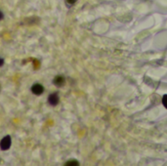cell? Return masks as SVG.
Segmentation results:
<instances>
[{"label": "cell", "mask_w": 167, "mask_h": 166, "mask_svg": "<svg viewBox=\"0 0 167 166\" xmlns=\"http://www.w3.org/2000/svg\"><path fill=\"white\" fill-rule=\"evenodd\" d=\"M3 64H4V60H3V59H1V58H0V67H2V65H3Z\"/></svg>", "instance_id": "ba28073f"}, {"label": "cell", "mask_w": 167, "mask_h": 166, "mask_svg": "<svg viewBox=\"0 0 167 166\" xmlns=\"http://www.w3.org/2000/svg\"><path fill=\"white\" fill-rule=\"evenodd\" d=\"M32 92L34 94V95H41L43 92H44V87L39 84V83H36V84H33L32 87Z\"/></svg>", "instance_id": "3957f363"}, {"label": "cell", "mask_w": 167, "mask_h": 166, "mask_svg": "<svg viewBox=\"0 0 167 166\" xmlns=\"http://www.w3.org/2000/svg\"><path fill=\"white\" fill-rule=\"evenodd\" d=\"M53 83H54V85H56L57 87H62L65 84V79L64 76L62 75H58L54 78V80H53Z\"/></svg>", "instance_id": "277c9868"}, {"label": "cell", "mask_w": 167, "mask_h": 166, "mask_svg": "<svg viewBox=\"0 0 167 166\" xmlns=\"http://www.w3.org/2000/svg\"><path fill=\"white\" fill-rule=\"evenodd\" d=\"M11 137L10 136H5L2 140L1 142H0V148H1L2 151H7L11 147Z\"/></svg>", "instance_id": "6da1fadb"}, {"label": "cell", "mask_w": 167, "mask_h": 166, "mask_svg": "<svg viewBox=\"0 0 167 166\" xmlns=\"http://www.w3.org/2000/svg\"><path fill=\"white\" fill-rule=\"evenodd\" d=\"M59 102H60V98H59V96L57 93H53L49 96V97H48V103H49L53 107L57 106V105L59 104Z\"/></svg>", "instance_id": "7a4b0ae2"}, {"label": "cell", "mask_w": 167, "mask_h": 166, "mask_svg": "<svg viewBox=\"0 0 167 166\" xmlns=\"http://www.w3.org/2000/svg\"><path fill=\"white\" fill-rule=\"evenodd\" d=\"M76 1L77 0H65V4H67L68 7H70V6L74 5V4L76 3Z\"/></svg>", "instance_id": "8992f818"}, {"label": "cell", "mask_w": 167, "mask_h": 166, "mask_svg": "<svg viewBox=\"0 0 167 166\" xmlns=\"http://www.w3.org/2000/svg\"><path fill=\"white\" fill-rule=\"evenodd\" d=\"M65 166H79V162L76 159H69L65 163Z\"/></svg>", "instance_id": "5b68a950"}, {"label": "cell", "mask_w": 167, "mask_h": 166, "mask_svg": "<svg viewBox=\"0 0 167 166\" xmlns=\"http://www.w3.org/2000/svg\"><path fill=\"white\" fill-rule=\"evenodd\" d=\"M162 104H163V106L167 108V95H164L163 98H162Z\"/></svg>", "instance_id": "52a82bcc"}, {"label": "cell", "mask_w": 167, "mask_h": 166, "mask_svg": "<svg viewBox=\"0 0 167 166\" xmlns=\"http://www.w3.org/2000/svg\"><path fill=\"white\" fill-rule=\"evenodd\" d=\"M3 19V14H2V12L0 11V21H1Z\"/></svg>", "instance_id": "9c48e42d"}]
</instances>
